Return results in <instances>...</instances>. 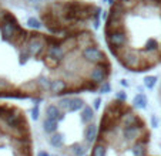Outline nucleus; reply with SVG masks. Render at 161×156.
<instances>
[{"label":"nucleus","mask_w":161,"mask_h":156,"mask_svg":"<svg viewBox=\"0 0 161 156\" xmlns=\"http://www.w3.org/2000/svg\"><path fill=\"white\" fill-rule=\"evenodd\" d=\"M107 53L134 74L161 65V0H113L103 24Z\"/></svg>","instance_id":"obj_2"},{"label":"nucleus","mask_w":161,"mask_h":156,"mask_svg":"<svg viewBox=\"0 0 161 156\" xmlns=\"http://www.w3.org/2000/svg\"><path fill=\"white\" fill-rule=\"evenodd\" d=\"M113 71L93 29L58 34L30 27L0 0V99L100 92Z\"/></svg>","instance_id":"obj_1"},{"label":"nucleus","mask_w":161,"mask_h":156,"mask_svg":"<svg viewBox=\"0 0 161 156\" xmlns=\"http://www.w3.org/2000/svg\"><path fill=\"white\" fill-rule=\"evenodd\" d=\"M0 156H34L29 115L10 99H0Z\"/></svg>","instance_id":"obj_4"},{"label":"nucleus","mask_w":161,"mask_h":156,"mask_svg":"<svg viewBox=\"0 0 161 156\" xmlns=\"http://www.w3.org/2000/svg\"><path fill=\"white\" fill-rule=\"evenodd\" d=\"M151 131L138 109L123 98L104 104L90 156H151Z\"/></svg>","instance_id":"obj_3"}]
</instances>
